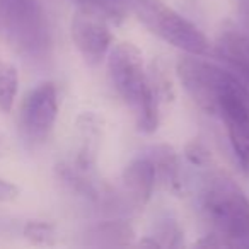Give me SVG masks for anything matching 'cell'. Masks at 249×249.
Listing matches in <instances>:
<instances>
[{"instance_id":"obj_2","label":"cell","mask_w":249,"mask_h":249,"mask_svg":"<svg viewBox=\"0 0 249 249\" xmlns=\"http://www.w3.org/2000/svg\"><path fill=\"white\" fill-rule=\"evenodd\" d=\"M0 24L21 55L39 60L52 50V29L39 0H0Z\"/></svg>"},{"instance_id":"obj_9","label":"cell","mask_w":249,"mask_h":249,"mask_svg":"<svg viewBox=\"0 0 249 249\" xmlns=\"http://www.w3.org/2000/svg\"><path fill=\"white\" fill-rule=\"evenodd\" d=\"M217 56L224 60L232 72L249 87V39L241 29L227 28L218 35L215 43Z\"/></svg>"},{"instance_id":"obj_18","label":"cell","mask_w":249,"mask_h":249,"mask_svg":"<svg viewBox=\"0 0 249 249\" xmlns=\"http://www.w3.org/2000/svg\"><path fill=\"white\" fill-rule=\"evenodd\" d=\"M237 12L239 22H241V31L249 39V0H237Z\"/></svg>"},{"instance_id":"obj_12","label":"cell","mask_w":249,"mask_h":249,"mask_svg":"<svg viewBox=\"0 0 249 249\" xmlns=\"http://www.w3.org/2000/svg\"><path fill=\"white\" fill-rule=\"evenodd\" d=\"M19 90V72L12 62L0 55V111L11 113Z\"/></svg>"},{"instance_id":"obj_5","label":"cell","mask_w":249,"mask_h":249,"mask_svg":"<svg viewBox=\"0 0 249 249\" xmlns=\"http://www.w3.org/2000/svg\"><path fill=\"white\" fill-rule=\"evenodd\" d=\"M176 73L188 96L208 114H218L224 94L239 79L235 73L210 62H203L195 55L179 58Z\"/></svg>"},{"instance_id":"obj_17","label":"cell","mask_w":249,"mask_h":249,"mask_svg":"<svg viewBox=\"0 0 249 249\" xmlns=\"http://www.w3.org/2000/svg\"><path fill=\"white\" fill-rule=\"evenodd\" d=\"M19 196V188L11 181L0 178V203H11V201L18 200Z\"/></svg>"},{"instance_id":"obj_1","label":"cell","mask_w":249,"mask_h":249,"mask_svg":"<svg viewBox=\"0 0 249 249\" xmlns=\"http://www.w3.org/2000/svg\"><path fill=\"white\" fill-rule=\"evenodd\" d=\"M107 73L113 89L130 107L137 130L154 133L159 128V96L143 65V55L133 43H118L107 56Z\"/></svg>"},{"instance_id":"obj_6","label":"cell","mask_w":249,"mask_h":249,"mask_svg":"<svg viewBox=\"0 0 249 249\" xmlns=\"http://www.w3.org/2000/svg\"><path fill=\"white\" fill-rule=\"evenodd\" d=\"M58 111V87L52 80L39 82L26 94L19 109V130L29 147H39L50 139Z\"/></svg>"},{"instance_id":"obj_7","label":"cell","mask_w":249,"mask_h":249,"mask_svg":"<svg viewBox=\"0 0 249 249\" xmlns=\"http://www.w3.org/2000/svg\"><path fill=\"white\" fill-rule=\"evenodd\" d=\"M70 36L84 62L90 67H96L103 62L113 43L107 19L87 7H77V11L73 12Z\"/></svg>"},{"instance_id":"obj_16","label":"cell","mask_w":249,"mask_h":249,"mask_svg":"<svg viewBox=\"0 0 249 249\" xmlns=\"http://www.w3.org/2000/svg\"><path fill=\"white\" fill-rule=\"evenodd\" d=\"M184 157L193 166H207L212 159V152L201 140L195 139L191 142H188L186 147H184Z\"/></svg>"},{"instance_id":"obj_10","label":"cell","mask_w":249,"mask_h":249,"mask_svg":"<svg viewBox=\"0 0 249 249\" xmlns=\"http://www.w3.org/2000/svg\"><path fill=\"white\" fill-rule=\"evenodd\" d=\"M145 157L152 162L156 181L159 179V183L171 193H179L183 183H181V164L176 150L171 145L160 143L150 147Z\"/></svg>"},{"instance_id":"obj_11","label":"cell","mask_w":249,"mask_h":249,"mask_svg":"<svg viewBox=\"0 0 249 249\" xmlns=\"http://www.w3.org/2000/svg\"><path fill=\"white\" fill-rule=\"evenodd\" d=\"M133 229L121 220H109L104 224H97L90 231L94 246H107V248H121L130 246L133 239Z\"/></svg>"},{"instance_id":"obj_3","label":"cell","mask_w":249,"mask_h":249,"mask_svg":"<svg viewBox=\"0 0 249 249\" xmlns=\"http://www.w3.org/2000/svg\"><path fill=\"white\" fill-rule=\"evenodd\" d=\"M132 9L152 35L174 48L195 56L210 52V41L201 29L162 0H132Z\"/></svg>"},{"instance_id":"obj_8","label":"cell","mask_w":249,"mask_h":249,"mask_svg":"<svg viewBox=\"0 0 249 249\" xmlns=\"http://www.w3.org/2000/svg\"><path fill=\"white\" fill-rule=\"evenodd\" d=\"M121 184L133 207L143 208L152 198L156 186V173L152 162L145 156L137 157L128 162L121 173Z\"/></svg>"},{"instance_id":"obj_14","label":"cell","mask_w":249,"mask_h":249,"mask_svg":"<svg viewBox=\"0 0 249 249\" xmlns=\"http://www.w3.org/2000/svg\"><path fill=\"white\" fill-rule=\"evenodd\" d=\"M24 235L28 241H31L33 244H39V246H50L55 242V227L48 222H41V220H33L28 222L24 227Z\"/></svg>"},{"instance_id":"obj_15","label":"cell","mask_w":249,"mask_h":249,"mask_svg":"<svg viewBox=\"0 0 249 249\" xmlns=\"http://www.w3.org/2000/svg\"><path fill=\"white\" fill-rule=\"evenodd\" d=\"M154 237L160 242V246H162V248H164V246H169V248H178V246H181L183 232H181V229L178 227L176 222L166 218V220H162L156 227V234H154Z\"/></svg>"},{"instance_id":"obj_13","label":"cell","mask_w":249,"mask_h":249,"mask_svg":"<svg viewBox=\"0 0 249 249\" xmlns=\"http://www.w3.org/2000/svg\"><path fill=\"white\" fill-rule=\"evenodd\" d=\"M79 7H87L111 21H121L124 16L123 0H75Z\"/></svg>"},{"instance_id":"obj_19","label":"cell","mask_w":249,"mask_h":249,"mask_svg":"<svg viewBox=\"0 0 249 249\" xmlns=\"http://www.w3.org/2000/svg\"><path fill=\"white\" fill-rule=\"evenodd\" d=\"M5 154H7V143H5V140L0 137V157H4Z\"/></svg>"},{"instance_id":"obj_4","label":"cell","mask_w":249,"mask_h":249,"mask_svg":"<svg viewBox=\"0 0 249 249\" xmlns=\"http://www.w3.org/2000/svg\"><path fill=\"white\" fill-rule=\"evenodd\" d=\"M203 212L218 234L239 242L249 239V200L234 181L217 176L203 193Z\"/></svg>"}]
</instances>
